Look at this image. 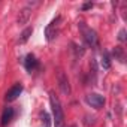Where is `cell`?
<instances>
[{
    "mask_svg": "<svg viewBox=\"0 0 127 127\" xmlns=\"http://www.w3.org/2000/svg\"><path fill=\"white\" fill-rule=\"evenodd\" d=\"M49 103H51L55 127H64V112H63V108H61V103H60L58 97L54 93H49Z\"/></svg>",
    "mask_w": 127,
    "mask_h": 127,
    "instance_id": "1",
    "label": "cell"
},
{
    "mask_svg": "<svg viewBox=\"0 0 127 127\" xmlns=\"http://www.w3.org/2000/svg\"><path fill=\"white\" fill-rule=\"evenodd\" d=\"M81 30H82V36H84V40L87 42V45H90V46H97V43H99L97 33H96L93 29L85 27V26H81Z\"/></svg>",
    "mask_w": 127,
    "mask_h": 127,
    "instance_id": "2",
    "label": "cell"
},
{
    "mask_svg": "<svg viewBox=\"0 0 127 127\" xmlns=\"http://www.w3.org/2000/svg\"><path fill=\"white\" fill-rule=\"evenodd\" d=\"M60 21H61V18L57 17L55 20H52V21L48 24V27H46V30H45V34H46V39H48V40H52L54 37H57L58 29H60Z\"/></svg>",
    "mask_w": 127,
    "mask_h": 127,
    "instance_id": "3",
    "label": "cell"
},
{
    "mask_svg": "<svg viewBox=\"0 0 127 127\" xmlns=\"http://www.w3.org/2000/svg\"><path fill=\"white\" fill-rule=\"evenodd\" d=\"M85 100H87V103H88L90 106H93V108H96V109H100V108H103V105H105V97L100 96V94H97V93L88 94V96L85 97Z\"/></svg>",
    "mask_w": 127,
    "mask_h": 127,
    "instance_id": "4",
    "label": "cell"
},
{
    "mask_svg": "<svg viewBox=\"0 0 127 127\" xmlns=\"http://www.w3.org/2000/svg\"><path fill=\"white\" fill-rule=\"evenodd\" d=\"M58 87H60V90H61V93L63 94H70V84H69V79H67V76H66V73L64 72H60L58 73Z\"/></svg>",
    "mask_w": 127,
    "mask_h": 127,
    "instance_id": "5",
    "label": "cell"
},
{
    "mask_svg": "<svg viewBox=\"0 0 127 127\" xmlns=\"http://www.w3.org/2000/svg\"><path fill=\"white\" fill-rule=\"evenodd\" d=\"M34 5H37V3H36V2H34V3H29L27 6H24V8L21 9V12H20V15H18V23H20V24H26V23L29 21V18H30V15H32V9H33Z\"/></svg>",
    "mask_w": 127,
    "mask_h": 127,
    "instance_id": "6",
    "label": "cell"
},
{
    "mask_svg": "<svg viewBox=\"0 0 127 127\" xmlns=\"http://www.w3.org/2000/svg\"><path fill=\"white\" fill-rule=\"evenodd\" d=\"M21 93H23V85H21V84H17V85H14V87L6 93V97H5V99H6L8 102H12V100H15Z\"/></svg>",
    "mask_w": 127,
    "mask_h": 127,
    "instance_id": "7",
    "label": "cell"
},
{
    "mask_svg": "<svg viewBox=\"0 0 127 127\" xmlns=\"http://www.w3.org/2000/svg\"><path fill=\"white\" fill-rule=\"evenodd\" d=\"M14 115H15L14 108H11V106L5 108V111H3V114H2V126H3V127H5V126H8V124L12 121Z\"/></svg>",
    "mask_w": 127,
    "mask_h": 127,
    "instance_id": "8",
    "label": "cell"
},
{
    "mask_svg": "<svg viewBox=\"0 0 127 127\" xmlns=\"http://www.w3.org/2000/svg\"><path fill=\"white\" fill-rule=\"evenodd\" d=\"M36 67H37V60H36V57L32 55V54H29V55L26 57V69H27L29 72H33Z\"/></svg>",
    "mask_w": 127,
    "mask_h": 127,
    "instance_id": "9",
    "label": "cell"
},
{
    "mask_svg": "<svg viewBox=\"0 0 127 127\" xmlns=\"http://www.w3.org/2000/svg\"><path fill=\"white\" fill-rule=\"evenodd\" d=\"M32 33H33V29H32V27L26 29V30L21 33V37H20V43H24V42H27V40H29V37L32 36Z\"/></svg>",
    "mask_w": 127,
    "mask_h": 127,
    "instance_id": "10",
    "label": "cell"
},
{
    "mask_svg": "<svg viewBox=\"0 0 127 127\" xmlns=\"http://www.w3.org/2000/svg\"><path fill=\"white\" fill-rule=\"evenodd\" d=\"M102 64H103V67H105V69H109L111 63H109V57H108V54H103V58H102Z\"/></svg>",
    "mask_w": 127,
    "mask_h": 127,
    "instance_id": "11",
    "label": "cell"
},
{
    "mask_svg": "<svg viewBox=\"0 0 127 127\" xmlns=\"http://www.w3.org/2000/svg\"><path fill=\"white\" fill-rule=\"evenodd\" d=\"M118 37H120V40H121V42H123V40H126V30H121Z\"/></svg>",
    "mask_w": 127,
    "mask_h": 127,
    "instance_id": "12",
    "label": "cell"
},
{
    "mask_svg": "<svg viewBox=\"0 0 127 127\" xmlns=\"http://www.w3.org/2000/svg\"><path fill=\"white\" fill-rule=\"evenodd\" d=\"M91 6H93V3H85L82 8H84V9H88V8H91Z\"/></svg>",
    "mask_w": 127,
    "mask_h": 127,
    "instance_id": "13",
    "label": "cell"
},
{
    "mask_svg": "<svg viewBox=\"0 0 127 127\" xmlns=\"http://www.w3.org/2000/svg\"><path fill=\"white\" fill-rule=\"evenodd\" d=\"M72 127H76V126H72Z\"/></svg>",
    "mask_w": 127,
    "mask_h": 127,
    "instance_id": "14",
    "label": "cell"
}]
</instances>
